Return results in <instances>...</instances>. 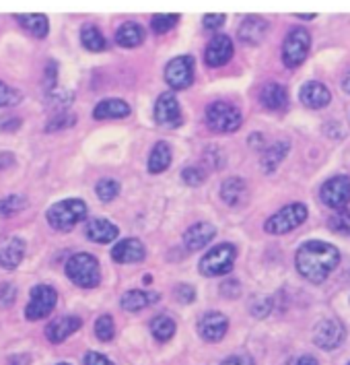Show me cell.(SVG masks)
<instances>
[{
    "label": "cell",
    "instance_id": "f1b7e54d",
    "mask_svg": "<svg viewBox=\"0 0 350 365\" xmlns=\"http://www.w3.org/2000/svg\"><path fill=\"white\" fill-rule=\"evenodd\" d=\"M17 21H19V25L25 29V31H29L33 38L43 39L48 36V31H50V23H48V17L46 15H39V13H31V15H17Z\"/></svg>",
    "mask_w": 350,
    "mask_h": 365
},
{
    "label": "cell",
    "instance_id": "7bdbcfd3",
    "mask_svg": "<svg viewBox=\"0 0 350 365\" xmlns=\"http://www.w3.org/2000/svg\"><path fill=\"white\" fill-rule=\"evenodd\" d=\"M175 297L181 302V304H192L196 299V291L192 285H188V283H184V285H177L175 287Z\"/></svg>",
    "mask_w": 350,
    "mask_h": 365
},
{
    "label": "cell",
    "instance_id": "7c38bea8",
    "mask_svg": "<svg viewBox=\"0 0 350 365\" xmlns=\"http://www.w3.org/2000/svg\"><path fill=\"white\" fill-rule=\"evenodd\" d=\"M155 120L163 128H177L184 122V114L179 108V101L171 91L161 93L155 103Z\"/></svg>",
    "mask_w": 350,
    "mask_h": 365
},
{
    "label": "cell",
    "instance_id": "6da1fadb",
    "mask_svg": "<svg viewBox=\"0 0 350 365\" xmlns=\"http://www.w3.org/2000/svg\"><path fill=\"white\" fill-rule=\"evenodd\" d=\"M295 264L303 279L312 283H324L340 264V252L334 244L322 240H309L299 246Z\"/></svg>",
    "mask_w": 350,
    "mask_h": 365
},
{
    "label": "cell",
    "instance_id": "d6986e66",
    "mask_svg": "<svg viewBox=\"0 0 350 365\" xmlns=\"http://www.w3.org/2000/svg\"><path fill=\"white\" fill-rule=\"evenodd\" d=\"M85 233H87V237L93 244H110V242L117 240L120 230H117V225H114L112 221H107L103 217H95V219H89L87 221Z\"/></svg>",
    "mask_w": 350,
    "mask_h": 365
},
{
    "label": "cell",
    "instance_id": "3957f363",
    "mask_svg": "<svg viewBox=\"0 0 350 365\" xmlns=\"http://www.w3.org/2000/svg\"><path fill=\"white\" fill-rule=\"evenodd\" d=\"M48 223L58 231H70L87 217V205L80 198H66L52 205L48 212Z\"/></svg>",
    "mask_w": 350,
    "mask_h": 365
},
{
    "label": "cell",
    "instance_id": "7a4b0ae2",
    "mask_svg": "<svg viewBox=\"0 0 350 365\" xmlns=\"http://www.w3.org/2000/svg\"><path fill=\"white\" fill-rule=\"evenodd\" d=\"M66 277L83 289H93L101 283V270L95 256L80 252L68 258L66 262Z\"/></svg>",
    "mask_w": 350,
    "mask_h": 365
},
{
    "label": "cell",
    "instance_id": "83f0119b",
    "mask_svg": "<svg viewBox=\"0 0 350 365\" xmlns=\"http://www.w3.org/2000/svg\"><path fill=\"white\" fill-rule=\"evenodd\" d=\"M147 165H149V172L151 173L165 172L171 165V147L165 140L157 143L151 155H149V163Z\"/></svg>",
    "mask_w": 350,
    "mask_h": 365
},
{
    "label": "cell",
    "instance_id": "ffe728a7",
    "mask_svg": "<svg viewBox=\"0 0 350 365\" xmlns=\"http://www.w3.org/2000/svg\"><path fill=\"white\" fill-rule=\"evenodd\" d=\"M25 258V242L13 235L0 244V267L6 270H13L19 267Z\"/></svg>",
    "mask_w": 350,
    "mask_h": 365
},
{
    "label": "cell",
    "instance_id": "4dcf8cb0",
    "mask_svg": "<svg viewBox=\"0 0 350 365\" xmlns=\"http://www.w3.org/2000/svg\"><path fill=\"white\" fill-rule=\"evenodd\" d=\"M151 332H153V336H155L159 343H167V341L174 339L175 322L169 316L161 314V316H157L155 320L151 322Z\"/></svg>",
    "mask_w": 350,
    "mask_h": 365
},
{
    "label": "cell",
    "instance_id": "d590c367",
    "mask_svg": "<svg viewBox=\"0 0 350 365\" xmlns=\"http://www.w3.org/2000/svg\"><path fill=\"white\" fill-rule=\"evenodd\" d=\"M95 194H97L99 200H103V202H112L117 194H120V184H117L116 180L105 178V180H101V182L97 184Z\"/></svg>",
    "mask_w": 350,
    "mask_h": 365
},
{
    "label": "cell",
    "instance_id": "44dd1931",
    "mask_svg": "<svg viewBox=\"0 0 350 365\" xmlns=\"http://www.w3.org/2000/svg\"><path fill=\"white\" fill-rule=\"evenodd\" d=\"M221 198L229 207H241L248 200V184L243 178H227L221 186Z\"/></svg>",
    "mask_w": 350,
    "mask_h": 365
},
{
    "label": "cell",
    "instance_id": "f546056e",
    "mask_svg": "<svg viewBox=\"0 0 350 365\" xmlns=\"http://www.w3.org/2000/svg\"><path fill=\"white\" fill-rule=\"evenodd\" d=\"M80 41L89 52H103L105 50V38L95 25H83L80 29Z\"/></svg>",
    "mask_w": 350,
    "mask_h": 365
},
{
    "label": "cell",
    "instance_id": "db71d44e",
    "mask_svg": "<svg viewBox=\"0 0 350 365\" xmlns=\"http://www.w3.org/2000/svg\"><path fill=\"white\" fill-rule=\"evenodd\" d=\"M342 89H344L346 93H350V71L344 75V78H342Z\"/></svg>",
    "mask_w": 350,
    "mask_h": 365
},
{
    "label": "cell",
    "instance_id": "ac0fdd59",
    "mask_svg": "<svg viewBox=\"0 0 350 365\" xmlns=\"http://www.w3.org/2000/svg\"><path fill=\"white\" fill-rule=\"evenodd\" d=\"M299 99L303 106L312 108V110H322L330 103L332 93L330 89L324 85V83H317V81H309L301 87L299 91Z\"/></svg>",
    "mask_w": 350,
    "mask_h": 365
},
{
    "label": "cell",
    "instance_id": "8fae6325",
    "mask_svg": "<svg viewBox=\"0 0 350 365\" xmlns=\"http://www.w3.org/2000/svg\"><path fill=\"white\" fill-rule=\"evenodd\" d=\"M346 339V328L340 320H334V318H328V320H322L317 327H315V332H313V341L315 345L324 351H334L338 346L344 343Z\"/></svg>",
    "mask_w": 350,
    "mask_h": 365
},
{
    "label": "cell",
    "instance_id": "5bb4252c",
    "mask_svg": "<svg viewBox=\"0 0 350 365\" xmlns=\"http://www.w3.org/2000/svg\"><path fill=\"white\" fill-rule=\"evenodd\" d=\"M233 58V41L229 36H214L208 46H206V52H204V60L211 68H218V66H225L229 60Z\"/></svg>",
    "mask_w": 350,
    "mask_h": 365
},
{
    "label": "cell",
    "instance_id": "f5cc1de1",
    "mask_svg": "<svg viewBox=\"0 0 350 365\" xmlns=\"http://www.w3.org/2000/svg\"><path fill=\"white\" fill-rule=\"evenodd\" d=\"M9 365H31V359H29V355H13L11 359H9Z\"/></svg>",
    "mask_w": 350,
    "mask_h": 365
},
{
    "label": "cell",
    "instance_id": "f907efd6",
    "mask_svg": "<svg viewBox=\"0 0 350 365\" xmlns=\"http://www.w3.org/2000/svg\"><path fill=\"white\" fill-rule=\"evenodd\" d=\"M15 155L11 153V151H2L0 153V170H9V168H13L15 165Z\"/></svg>",
    "mask_w": 350,
    "mask_h": 365
},
{
    "label": "cell",
    "instance_id": "836d02e7",
    "mask_svg": "<svg viewBox=\"0 0 350 365\" xmlns=\"http://www.w3.org/2000/svg\"><path fill=\"white\" fill-rule=\"evenodd\" d=\"M328 227H330L334 233H340V235H346L350 237V211L349 209H342L336 215H332L328 219Z\"/></svg>",
    "mask_w": 350,
    "mask_h": 365
},
{
    "label": "cell",
    "instance_id": "4fadbf2b",
    "mask_svg": "<svg viewBox=\"0 0 350 365\" xmlns=\"http://www.w3.org/2000/svg\"><path fill=\"white\" fill-rule=\"evenodd\" d=\"M227 330H229V318L221 312H206L198 322V332L206 343L223 341Z\"/></svg>",
    "mask_w": 350,
    "mask_h": 365
},
{
    "label": "cell",
    "instance_id": "d6a6232c",
    "mask_svg": "<svg viewBox=\"0 0 350 365\" xmlns=\"http://www.w3.org/2000/svg\"><path fill=\"white\" fill-rule=\"evenodd\" d=\"M75 124H77V115L68 110H62V112L50 118V122L46 124V133H60V130H66Z\"/></svg>",
    "mask_w": 350,
    "mask_h": 365
},
{
    "label": "cell",
    "instance_id": "d4e9b609",
    "mask_svg": "<svg viewBox=\"0 0 350 365\" xmlns=\"http://www.w3.org/2000/svg\"><path fill=\"white\" fill-rule=\"evenodd\" d=\"M126 115H130V106L124 99H117V97H110V99L99 101L95 110H93L95 120H114V118H126Z\"/></svg>",
    "mask_w": 350,
    "mask_h": 365
},
{
    "label": "cell",
    "instance_id": "8992f818",
    "mask_svg": "<svg viewBox=\"0 0 350 365\" xmlns=\"http://www.w3.org/2000/svg\"><path fill=\"white\" fill-rule=\"evenodd\" d=\"M307 207L303 202H291L287 207H282L278 212H274L272 217L264 223V230L272 235H282L289 231L297 230L299 225L305 223L307 219Z\"/></svg>",
    "mask_w": 350,
    "mask_h": 365
},
{
    "label": "cell",
    "instance_id": "ab89813d",
    "mask_svg": "<svg viewBox=\"0 0 350 365\" xmlns=\"http://www.w3.org/2000/svg\"><path fill=\"white\" fill-rule=\"evenodd\" d=\"M17 287L13 283H0V309L11 308L17 302Z\"/></svg>",
    "mask_w": 350,
    "mask_h": 365
},
{
    "label": "cell",
    "instance_id": "ee69618b",
    "mask_svg": "<svg viewBox=\"0 0 350 365\" xmlns=\"http://www.w3.org/2000/svg\"><path fill=\"white\" fill-rule=\"evenodd\" d=\"M21 128V118L17 115H2L0 118V130L4 133H15Z\"/></svg>",
    "mask_w": 350,
    "mask_h": 365
},
{
    "label": "cell",
    "instance_id": "6f0895ef",
    "mask_svg": "<svg viewBox=\"0 0 350 365\" xmlns=\"http://www.w3.org/2000/svg\"><path fill=\"white\" fill-rule=\"evenodd\" d=\"M349 365H350V364H349Z\"/></svg>",
    "mask_w": 350,
    "mask_h": 365
},
{
    "label": "cell",
    "instance_id": "8d00e7d4",
    "mask_svg": "<svg viewBox=\"0 0 350 365\" xmlns=\"http://www.w3.org/2000/svg\"><path fill=\"white\" fill-rule=\"evenodd\" d=\"M21 99H23V93L19 89L6 85L0 81V108H13V106H19Z\"/></svg>",
    "mask_w": 350,
    "mask_h": 365
},
{
    "label": "cell",
    "instance_id": "816d5d0a",
    "mask_svg": "<svg viewBox=\"0 0 350 365\" xmlns=\"http://www.w3.org/2000/svg\"><path fill=\"white\" fill-rule=\"evenodd\" d=\"M289 365H319V364H317V359H315L313 355H299V357H295Z\"/></svg>",
    "mask_w": 350,
    "mask_h": 365
},
{
    "label": "cell",
    "instance_id": "bcb514c9",
    "mask_svg": "<svg viewBox=\"0 0 350 365\" xmlns=\"http://www.w3.org/2000/svg\"><path fill=\"white\" fill-rule=\"evenodd\" d=\"M221 293L225 295V297H229V299H233L237 297L239 293H241V285H239V281H225L223 285H221Z\"/></svg>",
    "mask_w": 350,
    "mask_h": 365
},
{
    "label": "cell",
    "instance_id": "30bf717a",
    "mask_svg": "<svg viewBox=\"0 0 350 365\" xmlns=\"http://www.w3.org/2000/svg\"><path fill=\"white\" fill-rule=\"evenodd\" d=\"M322 202L330 209L342 211L350 202V178L349 175H334L322 186Z\"/></svg>",
    "mask_w": 350,
    "mask_h": 365
},
{
    "label": "cell",
    "instance_id": "cb8c5ba5",
    "mask_svg": "<svg viewBox=\"0 0 350 365\" xmlns=\"http://www.w3.org/2000/svg\"><path fill=\"white\" fill-rule=\"evenodd\" d=\"M239 39L243 43H250V46H258L262 39L266 38L268 34V21H264L262 17H248L239 25Z\"/></svg>",
    "mask_w": 350,
    "mask_h": 365
},
{
    "label": "cell",
    "instance_id": "9a60e30c",
    "mask_svg": "<svg viewBox=\"0 0 350 365\" xmlns=\"http://www.w3.org/2000/svg\"><path fill=\"white\" fill-rule=\"evenodd\" d=\"M216 235V227L213 223H206V221H200L194 223L190 230L184 233V246L188 252H196L206 248Z\"/></svg>",
    "mask_w": 350,
    "mask_h": 365
},
{
    "label": "cell",
    "instance_id": "277c9868",
    "mask_svg": "<svg viewBox=\"0 0 350 365\" xmlns=\"http://www.w3.org/2000/svg\"><path fill=\"white\" fill-rule=\"evenodd\" d=\"M235 258H237V248L229 242H223V244L214 246L213 250H208L200 258L198 270L204 277H223V274L231 272Z\"/></svg>",
    "mask_w": 350,
    "mask_h": 365
},
{
    "label": "cell",
    "instance_id": "11a10c76",
    "mask_svg": "<svg viewBox=\"0 0 350 365\" xmlns=\"http://www.w3.org/2000/svg\"><path fill=\"white\" fill-rule=\"evenodd\" d=\"M295 17H299V19H315V13H309V15H305V13H297Z\"/></svg>",
    "mask_w": 350,
    "mask_h": 365
},
{
    "label": "cell",
    "instance_id": "5b68a950",
    "mask_svg": "<svg viewBox=\"0 0 350 365\" xmlns=\"http://www.w3.org/2000/svg\"><path fill=\"white\" fill-rule=\"evenodd\" d=\"M241 122L243 115L229 101H213L206 108V124L213 133H221V135L235 133L241 128Z\"/></svg>",
    "mask_w": 350,
    "mask_h": 365
},
{
    "label": "cell",
    "instance_id": "c3c4849f",
    "mask_svg": "<svg viewBox=\"0 0 350 365\" xmlns=\"http://www.w3.org/2000/svg\"><path fill=\"white\" fill-rule=\"evenodd\" d=\"M221 365H255V364H253V359L250 357V355L241 353V355H231V357H227V359H225Z\"/></svg>",
    "mask_w": 350,
    "mask_h": 365
},
{
    "label": "cell",
    "instance_id": "603a6c76",
    "mask_svg": "<svg viewBox=\"0 0 350 365\" xmlns=\"http://www.w3.org/2000/svg\"><path fill=\"white\" fill-rule=\"evenodd\" d=\"M159 293L157 291H142V289H132V291H126L122 295V309L126 312H140V309L149 308L159 302Z\"/></svg>",
    "mask_w": 350,
    "mask_h": 365
},
{
    "label": "cell",
    "instance_id": "9c48e42d",
    "mask_svg": "<svg viewBox=\"0 0 350 365\" xmlns=\"http://www.w3.org/2000/svg\"><path fill=\"white\" fill-rule=\"evenodd\" d=\"M165 83L174 91H184L194 83V58L177 56L165 66Z\"/></svg>",
    "mask_w": 350,
    "mask_h": 365
},
{
    "label": "cell",
    "instance_id": "7dc6e473",
    "mask_svg": "<svg viewBox=\"0 0 350 365\" xmlns=\"http://www.w3.org/2000/svg\"><path fill=\"white\" fill-rule=\"evenodd\" d=\"M225 25V15H204V29L216 31Z\"/></svg>",
    "mask_w": 350,
    "mask_h": 365
},
{
    "label": "cell",
    "instance_id": "52a82bcc",
    "mask_svg": "<svg viewBox=\"0 0 350 365\" xmlns=\"http://www.w3.org/2000/svg\"><path fill=\"white\" fill-rule=\"evenodd\" d=\"M312 48V36L305 27H295L282 43V62L287 68H297L305 62Z\"/></svg>",
    "mask_w": 350,
    "mask_h": 365
},
{
    "label": "cell",
    "instance_id": "1f68e13d",
    "mask_svg": "<svg viewBox=\"0 0 350 365\" xmlns=\"http://www.w3.org/2000/svg\"><path fill=\"white\" fill-rule=\"evenodd\" d=\"M25 207H27L25 196H19V194L4 196V198H0V217L2 219H9V217H13V215L23 211Z\"/></svg>",
    "mask_w": 350,
    "mask_h": 365
},
{
    "label": "cell",
    "instance_id": "f6af8a7d",
    "mask_svg": "<svg viewBox=\"0 0 350 365\" xmlns=\"http://www.w3.org/2000/svg\"><path fill=\"white\" fill-rule=\"evenodd\" d=\"M83 364H85V365H116L114 361H110V359H107L105 355H101V353H95V351H89V353L85 355Z\"/></svg>",
    "mask_w": 350,
    "mask_h": 365
},
{
    "label": "cell",
    "instance_id": "9f6ffc18",
    "mask_svg": "<svg viewBox=\"0 0 350 365\" xmlns=\"http://www.w3.org/2000/svg\"><path fill=\"white\" fill-rule=\"evenodd\" d=\"M58 365H70V364H64V361H62V364H58Z\"/></svg>",
    "mask_w": 350,
    "mask_h": 365
},
{
    "label": "cell",
    "instance_id": "484cf974",
    "mask_svg": "<svg viewBox=\"0 0 350 365\" xmlns=\"http://www.w3.org/2000/svg\"><path fill=\"white\" fill-rule=\"evenodd\" d=\"M147 38L144 27L138 25L134 21H128L124 25H120V29L116 31V43L122 48H137Z\"/></svg>",
    "mask_w": 350,
    "mask_h": 365
},
{
    "label": "cell",
    "instance_id": "681fc988",
    "mask_svg": "<svg viewBox=\"0 0 350 365\" xmlns=\"http://www.w3.org/2000/svg\"><path fill=\"white\" fill-rule=\"evenodd\" d=\"M56 62H48V73H46V85L48 89H54L56 87Z\"/></svg>",
    "mask_w": 350,
    "mask_h": 365
},
{
    "label": "cell",
    "instance_id": "4316f807",
    "mask_svg": "<svg viewBox=\"0 0 350 365\" xmlns=\"http://www.w3.org/2000/svg\"><path fill=\"white\" fill-rule=\"evenodd\" d=\"M289 149H291V145H289L287 140H276L274 145H270V147L262 153V159H260L262 170L266 173H272L274 170L280 165V161L287 157Z\"/></svg>",
    "mask_w": 350,
    "mask_h": 365
},
{
    "label": "cell",
    "instance_id": "74e56055",
    "mask_svg": "<svg viewBox=\"0 0 350 365\" xmlns=\"http://www.w3.org/2000/svg\"><path fill=\"white\" fill-rule=\"evenodd\" d=\"M177 21H179V15H167V13H163V15H155L153 19H151V29L155 31V34H167L169 29H174L175 25H177Z\"/></svg>",
    "mask_w": 350,
    "mask_h": 365
},
{
    "label": "cell",
    "instance_id": "ba28073f",
    "mask_svg": "<svg viewBox=\"0 0 350 365\" xmlns=\"http://www.w3.org/2000/svg\"><path fill=\"white\" fill-rule=\"evenodd\" d=\"M56 302H58L56 289L50 287V285H36L31 289L29 304L25 308V318L31 320V322L48 318L52 314V309L56 308Z\"/></svg>",
    "mask_w": 350,
    "mask_h": 365
},
{
    "label": "cell",
    "instance_id": "60d3db41",
    "mask_svg": "<svg viewBox=\"0 0 350 365\" xmlns=\"http://www.w3.org/2000/svg\"><path fill=\"white\" fill-rule=\"evenodd\" d=\"M181 180H184V184H188V186H200V184L206 180V173H204L202 168L190 165V168H186V170L181 172Z\"/></svg>",
    "mask_w": 350,
    "mask_h": 365
},
{
    "label": "cell",
    "instance_id": "2e32d148",
    "mask_svg": "<svg viewBox=\"0 0 350 365\" xmlns=\"http://www.w3.org/2000/svg\"><path fill=\"white\" fill-rule=\"evenodd\" d=\"M80 327H83V320L78 316H60L46 327V339L58 345L62 341H66L70 334H75Z\"/></svg>",
    "mask_w": 350,
    "mask_h": 365
},
{
    "label": "cell",
    "instance_id": "f35d334b",
    "mask_svg": "<svg viewBox=\"0 0 350 365\" xmlns=\"http://www.w3.org/2000/svg\"><path fill=\"white\" fill-rule=\"evenodd\" d=\"M73 99H75L73 91H68V89H60V87L50 89V93H48V101H50L52 106H60V108L70 106V101H73Z\"/></svg>",
    "mask_w": 350,
    "mask_h": 365
},
{
    "label": "cell",
    "instance_id": "e575fe53",
    "mask_svg": "<svg viewBox=\"0 0 350 365\" xmlns=\"http://www.w3.org/2000/svg\"><path fill=\"white\" fill-rule=\"evenodd\" d=\"M95 334H97L99 341H103V343H110L112 339H114V334H116V327H114V318L112 316H101L97 318V322H95Z\"/></svg>",
    "mask_w": 350,
    "mask_h": 365
},
{
    "label": "cell",
    "instance_id": "7402d4cb",
    "mask_svg": "<svg viewBox=\"0 0 350 365\" xmlns=\"http://www.w3.org/2000/svg\"><path fill=\"white\" fill-rule=\"evenodd\" d=\"M260 101L266 110H272V112H278V110H285L287 103H289V93L285 89V85L280 83H266L260 91Z\"/></svg>",
    "mask_w": 350,
    "mask_h": 365
},
{
    "label": "cell",
    "instance_id": "b9f144b4",
    "mask_svg": "<svg viewBox=\"0 0 350 365\" xmlns=\"http://www.w3.org/2000/svg\"><path fill=\"white\" fill-rule=\"evenodd\" d=\"M270 309H272V302H270L268 297L255 299L252 306H250V312H252L255 318H266V316L270 314Z\"/></svg>",
    "mask_w": 350,
    "mask_h": 365
},
{
    "label": "cell",
    "instance_id": "e0dca14e",
    "mask_svg": "<svg viewBox=\"0 0 350 365\" xmlns=\"http://www.w3.org/2000/svg\"><path fill=\"white\" fill-rule=\"evenodd\" d=\"M147 256V248L140 240L134 237H128V240H122L117 242L112 250V260L120 262V264H132V262H140L144 260Z\"/></svg>",
    "mask_w": 350,
    "mask_h": 365
}]
</instances>
